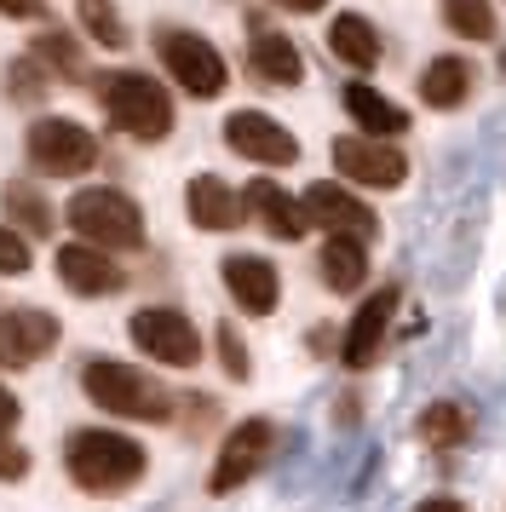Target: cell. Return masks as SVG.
<instances>
[{"label": "cell", "instance_id": "27", "mask_svg": "<svg viewBox=\"0 0 506 512\" xmlns=\"http://www.w3.org/2000/svg\"><path fill=\"white\" fill-rule=\"evenodd\" d=\"M12 432H18V397L0 386V478H23L29 472V455L12 443Z\"/></svg>", "mask_w": 506, "mask_h": 512}, {"label": "cell", "instance_id": "35", "mask_svg": "<svg viewBox=\"0 0 506 512\" xmlns=\"http://www.w3.org/2000/svg\"><path fill=\"white\" fill-rule=\"evenodd\" d=\"M501 75H506V47H501Z\"/></svg>", "mask_w": 506, "mask_h": 512}, {"label": "cell", "instance_id": "19", "mask_svg": "<svg viewBox=\"0 0 506 512\" xmlns=\"http://www.w3.org/2000/svg\"><path fill=\"white\" fill-rule=\"evenodd\" d=\"M248 64L259 81H271V87H299L305 81V58H299V47L288 41V35H276V29H259L248 47Z\"/></svg>", "mask_w": 506, "mask_h": 512}, {"label": "cell", "instance_id": "1", "mask_svg": "<svg viewBox=\"0 0 506 512\" xmlns=\"http://www.w3.org/2000/svg\"><path fill=\"white\" fill-rule=\"evenodd\" d=\"M144 443H133L127 432H110V426H81L69 432L64 443V466L69 478L87 489V495H121L144 478Z\"/></svg>", "mask_w": 506, "mask_h": 512}, {"label": "cell", "instance_id": "17", "mask_svg": "<svg viewBox=\"0 0 506 512\" xmlns=\"http://www.w3.org/2000/svg\"><path fill=\"white\" fill-rule=\"evenodd\" d=\"M345 116L363 127V139H386L391 144L397 133H409V116H403L386 93H374L368 81H351V87H345Z\"/></svg>", "mask_w": 506, "mask_h": 512}, {"label": "cell", "instance_id": "15", "mask_svg": "<svg viewBox=\"0 0 506 512\" xmlns=\"http://www.w3.org/2000/svg\"><path fill=\"white\" fill-rule=\"evenodd\" d=\"M184 213L196 219V231H236L242 225V196L219 173H196L184 185Z\"/></svg>", "mask_w": 506, "mask_h": 512}, {"label": "cell", "instance_id": "7", "mask_svg": "<svg viewBox=\"0 0 506 512\" xmlns=\"http://www.w3.org/2000/svg\"><path fill=\"white\" fill-rule=\"evenodd\" d=\"M127 334H133V346L144 351V357H156V363H167V369H190V363L202 357V334H196V323H190L184 311H173V305H150V311H138L133 323H127Z\"/></svg>", "mask_w": 506, "mask_h": 512}, {"label": "cell", "instance_id": "21", "mask_svg": "<svg viewBox=\"0 0 506 512\" xmlns=\"http://www.w3.org/2000/svg\"><path fill=\"white\" fill-rule=\"evenodd\" d=\"M472 64L466 58H432L426 64V75H420V98L432 104V110H460L466 104V93H472Z\"/></svg>", "mask_w": 506, "mask_h": 512}, {"label": "cell", "instance_id": "11", "mask_svg": "<svg viewBox=\"0 0 506 512\" xmlns=\"http://www.w3.org/2000/svg\"><path fill=\"white\" fill-rule=\"evenodd\" d=\"M334 167H340L351 185H374V190H397L409 179L403 150L386 139H334Z\"/></svg>", "mask_w": 506, "mask_h": 512}, {"label": "cell", "instance_id": "12", "mask_svg": "<svg viewBox=\"0 0 506 512\" xmlns=\"http://www.w3.org/2000/svg\"><path fill=\"white\" fill-rule=\"evenodd\" d=\"M219 271H225L230 300L242 305V311H253V317H271V311H276V300H282V277H276L271 259H259V254H230Z\"/></svg>", "mask_w": 506, "mask_h": 512}, {"label": "cell", "instance_id": "3", "mask_svg": "<svg viewBox=\"0 0 506 512\" xmlns=\"http://www.w3.org/2000/svg\"><path fill=\"white\" fill-rule=\"evenodd\" d=\"M98 104H104V116L138 144H161L173 133V98L161 93V81L138 70H115L98 81Z\"/></svg>", "mask_w": 506, "mask_h": 512}, {"label": "cell", "instance_id": "13", "mask_svg": "<svg viewBox=\"0 0 506 512\" xmlns=\"http://www.w3.org/2000/svg\"><path fill=\"white\" fill-rule=\"evenodd\" d=\"M58 277H64V288L81 294V300H104V294H121V288H127L121 265H110V254H98L87 242L58 248Z\"/></svg>", "mask_w": 506, "mask_h": 512}, {"label": "cell", "instance_id": "5", "mask_svg": "<svg viewBox=\"0 0 506 512\" xmlns=\"http://www.w3.org/2000/svg\"><path fill=\"white\" fill-rule=\"evenodd\" d=\"M156 52H161V64H167V75H173L190 98H219L225 93L230 70H225V58H219L213 41L190 35V29H161Z\"/></svg>", "mask_w": 506, "mask_h": 512}, {"label": "cell", "instance_id": "26", "mask_svg": "<svg viewBox=\"0 0 506 512\" xmlns=\"http://www.w3.org/2000/svg\"><path fill=\"white\" fill-rule=\"evenodd\" d=\"M443 24L455 29L460 41H489L495 35V6L489 0H443Z\"/></svg>", "mask_w": 506, "mask_h": 512}, {"label": "cell", "instance_id": "32", "mask_svg": "<svg viewBox=\"0 0 506 512\" xmlns=\"http://www.w3.org/2000/svg\"><path fill=\"white\" fill-rule=\"evenodd\" d=\"M6 18H46V0H0Z\"/></svg>", "mask_w": 506, "mask_h": 512}, {"label": "cell", "instance_id": "34", "mask_svg": "<svg viewBox=\"0 0 506 512\" xmlns=\"http://www.w3.org/2000/svg\"><path fill=\"white\" fill-rule=\"evenodd\" d=\"M271 6H282V12H322L328 0H271Z\"/></svg>", "mask_w": 506, "mask_h": 512}, {"label": "cell", "instance_id": "8", "mask_svg": "<svg viewBox=\"0 0 506 512\" xmlns=\"http://www.w3.org/2000/svg\"><path fill=\"white\" fill-rule=\"evenodd\" d=\"M299 213H305V225H317V231H328V236H351V242H363V248L380 236L374 208L357 202V196L340 190V185H311L305 202H299Z\"/></svg>", "mask_w": 506, "mask_h": 512}, {"label": "cell", "instance_id": "14", "mask_svg": "<svg viewBox=\"0 0 506 512\" xmlns=\"http://www.w3.org/2000/svg\"><path fill=\"white\" fill-rule=\"evenodd\" d=\"M391 317H397V288H380L374 300H363V311L351 317V328H345V346H340V363H345V369H368V363L380 357Z\"/></svg>", "mask_w": 506, "mask_h": 512}, {"label": "cell", "instance_id": "24", "mask_svg": "<svg viewBox=\"0 0 506 512\" xmlns=\"http://www.w3.org/2000/svg\"><path fill=\"white\" fill-rule=\"evenodd\" d=\"M0 202H6V213L18 219L12 231L23 236H52V208H46V196L35 185H23V179H12V185L0 190Z\"/></svg>", "mask_w": 506, "mask_h": 512}, {"label": "cell", "instance_id": "28", "mask_svg": "<svg viewBox=\"0 0 506 512\" xmlns=\"http://www.w3.org/2000/svg\"><path fill=\"white\" fill-rule=\"evenodd\" d=\"M35 58H41V64H52L58 75H81V52H75V41H69V35H41V41H35Z\"/></svg>", "mask_w": 506, "mask_h": 512}, {"label": "cell", "instance_id": "16", "mask_svg": "<svg viewBox=\"0 0 506 512\" xmlns=\"http://www.w3.org/2000/svg\"><path fill=\"white\" fill-rule=\"evenodd\" d=\"M52 346H58V317H46L35 305H18V311L0 317V351H6L12 363H35V357H46Z\"/></svg>", "mask_w": 506, "mask_h": 512}, {"label": "cell", "instance_id": "30", "mask_svg": "<svg viewBox=\"0 0 506 512\" xmlns=\"http://www.w3.org/2000/svg\"><path fill=\"white\" fill-rule=\"evenodd\" d=\"M219 357H225V374H230V380H248V346H242V334H236V328H219Z\"/></svg>", "mask_w": 506, "mask_h": 512}, {"label": "cell", "instance_id": "9", "mask_svg": "<svg viewBox=\"0 0 506 512\" xmlns=\"http://www.w3.org/2000/svg\"><path fill=\"white\" fill-rule=\"evenodd\" d=\"M225 144L259 167H294L299 162V139L276 116H265V110H236L225 121Z\"/></svg>", "mask_w": 506, "mask_h": 512}, {"label": "cell", "instance_id": "29", "mask_svg": "<svg viewBox=\"0 0 506 512\" xmlns=\"http://www.w3.org/2000/svg\"><path fill=\"white\" fill-rule=\"evenodd\" d=\"M29 271V242L12 225H0V277H23Z\"/></svg>", "mask_w": 506, "mask_h": 512}, {"label": "cell", "instance_id": "33", "mask_svg": "<svg viewBox=\"0 0 506 512\" xmlns=\"http://www.w3.org/2000/svg\"><path fill=\"white\" fill-rule=\"evenodd\" d=\"M414 512H466L455 501V495H432V501H426V507H414Z\"/></svg>", "mask_w": 506, "mask_h": 512}, {"label": "cell", "instance_id": "31", "mask_svg": "<svg viewBox=\"0 0 506 512\" xmlns=\"http://www.w3.org/2000/svg\"><path fill=\"white\" fill-rule=\"evenodd\" d=\"M12 98H23V104H35V98H46V75L35 58H23V64H12Z\"/></svg>", "mask_w": 506, "mask_h": 512}, {"label": "cell", "instance_id": "4", "mask_svg": "<svg viewBox=\"0 0 506 512\" xmlns=\"http://www.w3.org/2000/svg\"><path fill=\"white\" fill-rule=\"evenodd\" d=\"M64 219H69V231L81 236L87 248H98V254H110V248H138V242H144V213H138V202L127 190H110V185L75 190Z\"/></svg>", "mask_w": 506, "mask_h": 512}, {"label": "cell", "instance_id": "22", "mask_svg": "<svg viewBox=\"0 0 506 512\" xmlns=\"http://www.w3.org/2000/svg\"><path fill=\"white\" fill-rule=\"evenodd\" d=\"M317 265H322V282H328L334 294H351V288H363V277H368V248L351 242V236H328Z\"/></svg>", "mask_w": 506, "mask_h": 512}, {"label": "cell", "instance_id": "25", "mask_svg": "<svg viewBox=\"0 0 506 512\" xmlns=\"http://www.w3.org/2000/svg\"><path fill=\"white\" fill-rule=\"evenodd\" d=\"M75 12H81V29H87L98 47L121 52L133 35H127V18H121V6L115 0H75Z\"/></svg>", "mask_w": 506, "mask_h": 512}, {"label": "cell", "instance_id": "10", "mask_svg": "<svg viewBox=\"0 0 506 512\" xmlns=\"http://www.w3.org/2000/svg\"><path fill=\"white\" fill-rule=\"evenodd\" d=\"M271 449H276V426L271 420H242V426L225 438V449H219V466H213L207 489H213V495H230L236 484H248L253 472L271 461Z\"/></svg>", "mask_w": 506, "mask_h": 512}, {"label": "cell", "instance_id": "6", "mask_svg": "<svg viewBox=\"0 0 506 512\" xmlns=\"http://www.w3.org/2000/svg\"><path fill=\"white\" fill-rule=\"evenodd\" d=\"M29 162L41 173H58V179H75V173H92L98 162V139H92L81 121L69 116H41L29 127Z\"/></svg>", "mask_w": 506, "mask_h": 512}, {"label": "cell", "instance_id": "20", "mask_svg": "<svg viewBox=\"0 0 506 512\" xmlns=\"http://www.w3.org/2000/svg\"><path fill=\"white\" fill-rule=\"evenodd\" d=\"M328 52L351 64V70H374L380 64V29L368 24L363 12H340L334 24H328Z\"/></svg>", "mask_w": 506, "mask_h": 512}, {"label": "cell", "instance_id": "2", "mask_svg": "<svg viewBox=\"0 0 506 512\" xmlns=\"http://www.w3.org/2000/svg\"><path fill=\"white\" fill-rule=\"evenodd\" d=\"M81 392L104 415H121V420H150V426H161V420L173 415L167 386L150 380L144 369H133V363H115V357H92L87 369H81Z\"/></svg>", "mask_w": 506, "mask_h": 512}, {"label": "cell", "instance_id": "23", "mask_svg": "<svg viewBox=\"0 0 506 512\" xmlns=\"http://www.w3.org/2000/svg\"><path fill=\"white\" fill-rule=\"evenodd\" d=\"M472 426H478V420H472V409H466V403H455V397H443V403H432V409L420 415V426H414V432H420V443H432V449H455V443L472 438Z\"/></svg>", "mask_w": 506, "mask_h": 512}, {"label": "cell", "instance_id": "18", "mask_svg": "<svg viewBox=\"0 0 506 512\" xmlns=\"http://www.w3.org/2000/svg\"><path fill=\"white\" fill-rule=\"evenodd\" d=\"M242 208L259 213V225L276 236V242H299V236L311 231L305 225V213H299V202L288 196L282 185H271V179H259V185H248V196H242Z\"/></svg>", "mask_w": 506, "mask_h": 512}]
</instances>
